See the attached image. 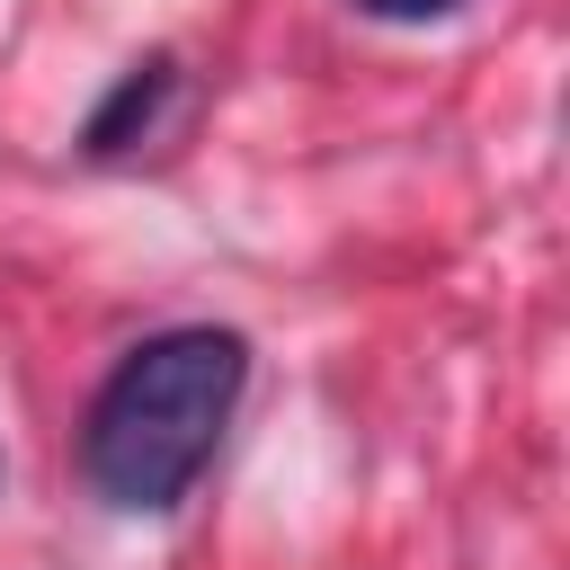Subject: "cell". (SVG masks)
I'll return each mask as SVG.
<instances>
[{
	"label": "cell",
	"instance_id": "1",
	"mask_svg": "<svg viewBox=\"0 0 570 570\" xmlns=\"http://www.w3.org/2000/svg\"><path fill=\"white\" fill-rule=\"evenodd\" d=\"M240 383H249V347H240V330H214V321L125 347V365L98 383L89 428H80L89 490L125 517L178 508L196 490V472L214 463V445L240 410Z\"/></svg>",
	"mask_w": 570,
	"mask_h": 570
},
{
	"label": "cell",
	"instance_id": "2",
	"mask_svg": "<svg viewBox=\"0 0 570 570\" xmlns=\"http://www.w3.org/2000/svg\"><path fill=\"white\" fill-rule=\"evenodd\" d=\"M169 89H178V62H169V53L134 62V71H125V80H116V89L98 98V116L80 125V151H98V160H107V151L142 142V134H151V116L169 107Z\"/></svg>",
	"mask_w": 570,
	"mask_h": 570
},
{
	"label": "cell",
	"instance_id": "3",
	"mask_svg": "<svg viewBox=\"0 0 570 570\" xmlns=\"http://www.w3.org/2000/svg\"><path fill=\"white\" fill-rule=\"evenodd\" d=\"M365 18H445V9H463V0H356Z\"/></svg>",
	"mask_w": 570,
	"mask_h": 570
}]
</instances>
